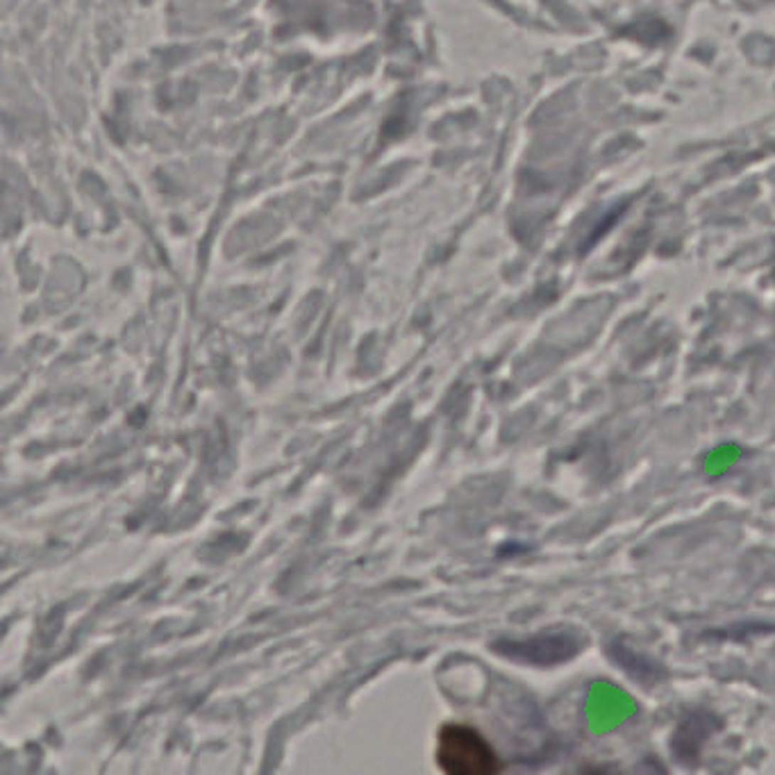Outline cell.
<instances>
[{"label": "cell", "mask_w": 775, "mask_h": 775, "mask_svg": "<svg viewBox=\"0 0 775 775\" xmlns=\"http://www.w3.org/2000/svg\"><path fill=\"white\" fill-rule=\"evenodd\" d=\"M437 761L450 775H489L498 771V759L487 739L466 725L442 727Z\"/></svg>", "instance_id": "obj_1"}]
</instances>
